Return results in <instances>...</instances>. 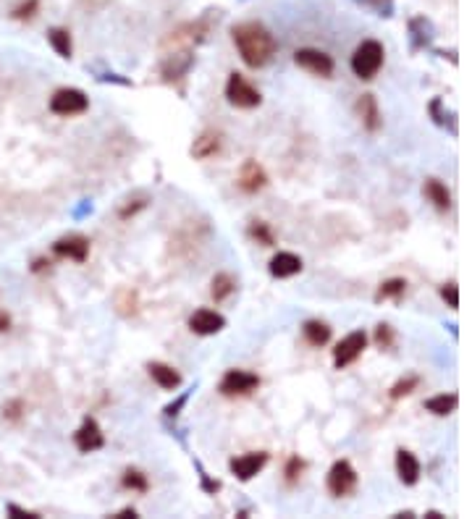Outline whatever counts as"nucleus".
<instances>
[{
    "mask_svg": "<svg viewBox=\"0 0 472 519\" xmlns=\"http://www.w3.org/2000/svg\"><path fill=\"white\" fill-rule=\"evenodd\" d=\"M234 45L239 50L241 61L250 68H262L270 63V58L276 56L278 42L270 35V29L260 21H241L231 29Z\"/></svg>",
    "mask_w": 472,
    "mask_h": 519,
    "instance_id": "obj_1",
    "label": "nucleus"
},
{
    "mask_svg": "<svg viewBox=\"0 0 472 519\" xmlns=\"http://www.w3.org/2000/svg\"><path fill=\"white\" fill-rule=\"evenodd\" d=\"M383 58H386V50L380 45L378 39H365L362 45H357L352 56V71L354 76H360L362 82H370L375 79L383 66Z\"/></svg>",
    "mask_w": 472,
    "mask_h": 519,
    "instance_id": "obj_2",
    "label": "nucleus"
},
{
    "mask_svg": "<svg viewBox=\"0 0 472 519\" xmlns=\"http://www.w3.org/2000/svg\"><path fill=\"white\" fill-rule=\"evenodd\" d=\"M226 100L231 102L234 108L252 111V108H258L260 102H262V94H260V90H255L244 76L234 71V74L229 76V82H226Z\"/></svg>",
    "mask_w": 472,
    "mask_h": 519,
    "instance_id": "obj_3",
    "label": "nucleus"
},
{
    "mask_svg": "<svg viewBox=\"0 0 472 519\" xmlns=\"http://www.w3.org/2000/svg\"><path fill=\"white\" fill-rule=\"evenodd\" d=\"M87 108H90V97L82 90H76V87H61L50 97V111L56 113V116H63V118H68V116H82Z\"/></svg>",
    "mask_w": 472,
    "mask_h": 519,
    "instance_id": "obj_4",
    "label": "nucleus"
},
{
    "mask_svg": "<svg viewBox=\"0 0 472 519\" xmlns=\"http://www.w3.org/2000/svg\"><path fill=\"white\" fill-rule=\"evenodd\" d=\"M357 488V472H354L352 462L339 459L334 462V467L328 470V491L334 499H344V496H352Z\"/></svg>",
    "mask_w": 472,
    "mask_h": 519,
    "instance_id": "obj_5",
    "label": "nucleus"
},
{
    "mask_svg": "<svg viewBox=\"0 0 472 519\" xmlns=\"http://www.w3.org/2000/svg\"><path fill=\"white\" fill-rule=\"evenodd\" d=\"M365 346H368V336H365V331H352L349 336H344L334 349L336 370H344V367H349L352 362L360 360V354L365 352Z\"/></svg>",
    "mask_w": 472,
    "mask_h": 519,
    "instance_id": "obj_6",
    "label": "nucleus"
},
{
    "mask_svg": "<svg viewBox=\"0 0 472 519\" xmlns=\"http://www.w3.org/2000/svg\"><path fill=\"white\" fill-rule=\"evenodd\" d=\"M294 63L299 66V68L310 71V74L323 76V79H328L336 68L334 58L328 56V53H323V50H315V47H302V50H296Z\"/></svg>",
    "mask_w": 472,
    "mask_h": 519,
    "instance_id": "obj_7",
    "label": "nucleus"
},
{
    "mask_svg": "<svg viewBox=\"0 0 472 519\" xmlns=\"http://www.w3.org/2000/svg\"><path fill=\"white\" fill-rule=\"evenodd\" d=\"M258 386H260V378L255 372L229 370L221 378V383H218V391H221L223 396H247L252 391H258Z\"/></svg>",
    "mask_w": 472,
    "mask_h": 519,
    "instance_id": "obj_8",
    "label": "nucleus"
},
{
    "mask_svg": "<svg viewBox=\"0 0 472 519\" xmlns=\"http://www.w3.org/2000/svg\"><path fill=\"white\" fill-rule=\"evenodd\" d=\"M236 186H239L244 195H258L268 186V173L265 168L260 166L258 160H244L239 168V176H236Z\"/></svg>",
    "mask_w": 472,
    "mask_h": 519,
    "instance_id": "obj_9",
    "label": "nucleus"
},
{
    "mask_svg": "<svg viewBox=\"0 0 472 519\" xmlns=\"http://www.w3.org/2000/svg\"><path fill=\"white\" fill-rule=\"evenodd\" d=\"M265 464H268V454H265V451H250V454H241V456H236V459H231V462H229V470H231V475L236 480L247 482L258 472H262Z\"/></svg>",
    "mask_w": 472,
    "mask_h": 519,
    "instance_id": "obj_10",
    "label": "nucleus"
},
{
    "mask_svg": "<svg viewBox=\"0 0 472 519\" xmlns=\"http://www.w3.org/2000/svg\"><path fill=\"white\" fill-rule=\"evenodd\" d=\"M74 444L76 448L82 451V454H92L97 448L105 446V436H102L100 425H97V420L95 417H84L82 427L74 433Z\"/></svg>",
    "mask_w": 472,
    "mask_h": 519,
    "instance_id": "obj_11",
    "label": "nucleus"
},
{
    "mask_svg": "<svg viewBox=\"0 0 472 519\" xmlns=\"http://www.w3.org/2000/svg\"><path fill=\"white\" fill-rule=\"evenodd\" d=\"M205 35H207V24L205 21H192V24H184V27H178L176 32H171L166 37V42H163V47H184V50H189L192 45H197L200 39H205Z\"/></svg>",
    "mask_w": 472,
    "mask_h": 519,
    "instance_id": "obj_12",
    "label": "nucleus"
},
{
    "mask_svg": "<svg viewBox=\"0 0 472 519\" xmlns=\"http://www.w3.org/2000/svg\"><path fill=\"white\" fill-rule=\"evenodd\" d=\"M53 252H56L58 257H68L74 260V262H84L87 255H90V239L82 236V233H68L63 239H58L53 244Z\"/></svg>",
    "mask_w": 472,
    "mask_h": 519,
    "instance_id": "obj_13",
    "label": "nucleus"
},
{
    "mask_svg": "<svg viewBox=\"0 0 472 519\" xmlns=\"http://www.w3.org/2000/svg\"><path fill=\"white\" fill-rule=\"evenodd\" d=\"M189 328L197 336H215L226 328V317L215 310H197L195 315L189 317Z\"/></svg>",
    "mask_w": 472,
    "mask_h": 519,
    "instance_id": "obj_14",
    "label": "nucleus"
},
{
    "mask_svg": "<svg viewBox=\"0 0 472 519\" xmlns=\"http://www.w3.org/2000/svg\"><path fill=\"white\" fill-rule=\"evenodd\" d=\"M268 270L273 279H291L296 273H302V257L294 255V252H278L270 260Z\"/></svg>",
    "mask_w": 472,
    "mask_h": 519,
    "instance_id": "obj_15",
    "label": "nucleus"
},
{
    "mask_svg": "<svg viewBox=\"0 0 472 519\" xmlns=\"http://www.w3.org/2000/svg\"><path fill=\"white\" fill-rule=\"evenodd\" d=\"M192 63H195V56L189 53V50H178V53H171V56H166V61H163V66H160V71H163V79L166 82H174V79H181V76L192 68Z\"/></svg>",
    "mask_w": 472,
    "mask_h": 519,
    "instance_id": "obj_16",
    "label": "nucleus"
},
{
    "mask_svg": "<svg viewBox=\"0 0 472 519\" xmlns=\"http://www.w3.org/2000/svg\"><path fill=\"white\" fill-rule=\"evenodd\" d=\"M357 116H360L362 126L370 131V134H375V131L380 129V123H383V118H380V108H378V100H375V94H360V100H357Z\"/></svg>",
    "mask_w": 472,
    "mask_h": 519,
    "instance_id": "obj_17",
    "label": "nucleus"
},
{
    "mask_svg": "<svg viewBox=\"0 0 472 519\" xmlns=\"http://www.w3.org/2000/svg\"><path fill=\"white\" fill-rule=\"evenodd\" d=\"M221 145H223L221 131H213V129L202 131V134L195 140V145H192V158H197V160L213 158V155L221 152Z\"/></svg>",
    "mask_w": 472,
    "mask_h": 519,
    "instance_id": "obj_18",
    "label": "nucleus"
},
{
    "mask_svg": "<svg viewBox=\"0 0 472 519\" xmlns=\"http://www.w3.org/2000/svg\"><path fill=\"white\" fill-rule=\"evenodd\" d=\"M420 472H423V467L417 462V456L407 448H399L397 451V475L399 480L404 482V485H415L420 480Z\"/></svg>",
    "mask_w": 472,
    "mask_h": 519,
    "instance_id": "obj_19",
    "label": "nucleus"
},
{
    "mask_svg": "<svg viewBox=\"0 0 472 519\" xmlns=\"http://www.w3.org/2000/svg\"><path fill=\"white\" fill-rule=\"evenodd\" d=\"M147 372H150V378L155 380L160 389L174 391V389H178V386H181V372H178L176 367L166 365V362H150Z\"/></svg>",
    "mask_w": 472,
    "mask_h": 519,
    "instance_id": "obj_20",
    "label": "nucleus"
},
{
    "mask_svg": "<svg viewBox=\"0 0 472 519\" xmlns=\"http://www.w3.org/2000/svg\"><path fill=\"white\" fill-rule=\"evenodd\" d=\"M409 35H412V50H423L433 39V24L425 16H415L409 21Z\"/></svg>",
    "mask_w": 472,
    "mask_h": 519,
    "instance_id": "obj_21",
    "label": "nucleus"
},
{
    "mask_svg": "<svg viewBox=\"0 0 472 519\" xmlns=\"http://www.w3.org/2000/svg\"><path fill=\"white\" fill-rule=\"evenodd\" d=\"M302 336L310 346H325L331 341V325L323 323V320H307L302 325Z\"/></svg>",
    "mask_w": 472,
    "mask_h": 519,
    "instance_id": "obj_22",
    "label": "nucleus"
},
{
    "mask_svg": "<svg viewBox=\"0 0 472 519\" xmlns=\"http://www.w3.org/2000/svg\"><path fill=\"white\" fill-rule=\"evenodd\" d=\"M423 192L430 202L438 207V210H449L452 207V192L446 189L444 181H438V178H428L425 186H423Z\"/></svg>",
    "mask_w": 472,
    "mask_h": 519,
    "instance_id": "obj_23",
    "label": "nucleus"
},
{
    "mask_svg": "<svg viewBox=\"0 0 472 519\" xmlns=\"http://www.w3.org/2000/svg\"><path fill=\"white\" fill-rule=\"evenodd\" d=\"M47 42H50V47L56 50L61 58H71V53H74V42H71V32L63 27H53L47 29Z\"/></svg>",
    "mask_w": 472,
    "mask_h": 519,
    "instance_id": "obj_24",
    "label": "nucleus"
},
{
    "mask_svg": "<svg viewBox=\"0 0 472 519\" xmlns=\"http://www.w3.org/2000/svg\"><path fill=\"white\" fill-rule=\"evenodd\" d=\"M456 404H459L456 393H438V396L425 401V409L430 415H435V417H446V415H452L454 409H456Z\"/></svg>",
    "mask_w": 472,
    "mask_h": 519,
    "instance_id": "obj_25",
    "label": "nucleus"
},
{
    "mask_svg": "<svg viewBox=\"0 0 472 519\" xmlns=\"http://www.w3.org/2000/svg\"><path fill=\"white\" fill-rule=\"evenodd\" d=\"M210 286H213L210 288V294H213L215 302H226V299L236 291V279H234L231 273H215V279Z\"/></svg>",
    "mask_w": 472,
    "mask_h": 519,
    "instance_id": "obj_26",
    "label": "nucleus"
},
{
    "mask_svg": "<svg viewBox=\"0 0 472 519\" xmlns=\"http://www.w3.org/2000/svg\"><path fill=\"white\" fill-rule=\"evenodd\" d=\"M404 291H407V281L404 279H389V281H383L380 288L375 291V302H386V299L399 302V299L404 297Z\"/></svg>",
    "mask_w": 472,
    "mask_h": 519,
    "instance_id": "obj_27",
    "label": "nucleus"
},
{
    "mask_svg": "<svg viewBox=\"0 0 472 519\" xmlns=\"http://www.w3.org/2000/svg\"><path fill=\"white\" fill-rule=\"evenodd\" d=\"M121 485H123L126 491L145 493L150 488V480H147V475L142 472V470H137V467H129V470L123 472V477H121Z\"/></svg>",
    "mask_w": 472,
    "mask_h": 519,
    "instance_id": "obj_28",
    "label": "nucleus"
},
{
    "mask_svg": "<svg viewBox=\"0 0 472 519\" xmlns=\"http://www.w3.org/2000/svg\"><path fill=\"white\" fill-rule=\"evenodd\" d=\"M428 111H430V116H433V121L438 123V126H449V131H452V134H456V121H454V113H449V111L444 113V100H441V97H435V100L428 105Z\"/></svg>",
    "mask_w": 472,
    "mask_h": 519,
    "instance_id": "obj_29",
    "label": "nucleus"
},
{
    "mask_svg": "<svg viewBox=\"0 0 472 519\" xmlns=\"http://www.w3.org/2000/svg\"><path fill=\"white\" fill-rule=\"evenodd\" d=\"M247 233H250V239H255L262 247H273L276 244V236H273V231H270V226L265 221H252Z\"/></svg>",
    "mask_w": 472,
    "mask_h": 519,
    "instance_id": "obj_30",
    "label": "nucleus"
},
{
    "mask_svg": "<svg viewBox=\"0 0 472 519\" xmlns=\"http://www.w3.org/2000/svg\"><path fill=\"white\" fill-rule=\"evenodd\" d=\"M116 307H119V312L123 317L129 315H137V291H131V288H121L119 294H116Z\"/></svg>",
    "mask_w": 472,
    "mask_h": 519,
    "instance_id": "obj_31",
    "label": "nucleus"
},
{
    "mask_svg": "<svg viewBox=\"0 0 472 519\" xmlns=\"http://www.w3.org/2000/svg\"><path fill=\"white\" fill-rule=\"evenodd\" d=\"M417 386H420V378H417V375H407V378L397 380V383L391 386L389 396L394 401H397V399H404V396H409V393L417 389Z\"/></svg>",
    "mask_w": 472,
    "mask_h": 519,
    "instance_id": "obj_32",
    "label": "nucleus"
},
{
    "mask_svg": "<svg viewBox=\"0 0 472 519\" xmlns=\"http://www.w3.org/2000/svg\"><path fill=\"white\" fill-rule=\"evenodd\" d=\"M37 11H40V0H24V3H19L16 8L11 11V16L16 21H29V19H35Z\"/></svg>",
    "mask_w": 472,
    "mask_h": 519,
    "instance_id": "obj_33",
    "label": "nucleus"
},
{
    "mask_svg": "<svg viewBox=\"0 0 472 519\" xmlns=\"http://www.w3.org/2000/svg\"><path fill=\"white\" fill-rule=\"evenodd\" d=\"M305 467H307L305 459H299V456H289L286 467H284V475H286V482H289V485H294V482L302 477Z\"/></svg>",
    "mask_w": 472,
    "mask_h": 519,
    "instance_id": "obj_34",
    "label": "nucleus"
},
{
    "mask_svg": "<svg viewBox=\"0 0 472 519\" xmlns=\"http://www.w3.org/2000/svg\"><path fill=\"white\" fill-rule=\"evenodd\" d=\"M354 3H360L365 8L375 11V16H386V19H389L391 13H394V0H354Z\"/></svg>",
    "mask_w": 472,
    "mask_h": 519,
    "instance_id": "obj_35",
    "label": "nucleus"
},
{
    "mask_svg": "<svg viewBox=\"0 0 472 519\" xmlns=\"http://www.w3.org/2000/svg\"><path fill=\"white\" fill-rule=\"evenodd\" d=\"M394 338H397V334H394V328H391L389 323H380L378 328H375V343H378L380 349H391V346H394Z\"/></svg>",
    "mask_w": 472,
    "mask_h": 519,
    "instance_id": "obj_36",
    "label": "nucleus"
},
{
    "mask_svg": "<svg viewBox=\"0 0 472 519\" xmlns=\"http://www.w3.org/2000/svg\"><path fill=\"white\" fill-rule=\"evenodd\" d=\"M441 299H444L452 310H456V307H459V286H456V283H444V286H441Z\"/></svg>",
    "mask_w": 472,
    "mask_h": 519,
    "instance_id": "obj_37",
    "label": "nucleus"
},
{
    "mask_svg": "<svg viewBox=\"0 0 472 519\" xmlns=\"http://www.w3.org/2000/svg\"><path fill=\"white\" fill-rule=\"evenodd\" d=\"M21 409H24V404H21L19 399H16V401H8V404L3 407V417H8L11 422H16V420L21 417Z\"/></svg>",
    "mask_w": 472,
    "mask_h": 519,
    "instance_id": "obj_38",
    "label": "nucleus"
},
{
    "mask_svg": "<svg viewBox=\"0 0 472 519\" xmlns=\"http://www.w3.org/2000/svg\"><path fill=\"white\" fill-rule=\"evenodd\" d=\"M134 202H137V204H126V207H121V210H119V215L123 218V221H126V218H131L134 213H139V210H142V207L147 204V200L142 197V200H134Z\"/></svg>",
    "mask_w": 472,
    "mask_h": 519,
    "instance_id": "obj_39",
    "label": "nucleus"
},
{
    "mask_svg": "<svg viewBox=\"0 0 472 519\" xmlns=\"http://www.w3.org/2000/svg\"><path fill=\"white\" fill-rule=\"evenodd\" d=\"M186 399H189V393H181V396H178V399L174 401V404H168V407L163 409V412H166V417H176L178 409H181V407H184V404H186Z\"/></svg>",
    "mask_w": 472,
    "mask_h": 519,
    "instance_id": "obj_40",
    "label": "nucleus"
},
{
    "mask_svg": "<svg viewBox=\"0 0 472 519\" xmlns=\"http://www.w3.org/2000/svg\"><path fill=\"white\" fill-rule=\"evenodd\" d=\"M6 511H8V514H13V517L40 519V514H35V511H27V509H21V506H16V503H8V506H6Z\"/></svg>",
    "mask_w": 472,
    "mask_h": 519,
    "instance_id": "obj_41",
    "label": "nucleus"
},
{
    "mask_svg": "<svg viewBox=\"0 0 472 519\" xmlns=\"http://www.w3.org/2000/svg\"><path fill=\"white\" fill-rule=\"evenodd\" d=\"M47 268H50V260H45V257L35 260V265H32V270H35V273H42V270H47Z\"/></svg>",
    "mask_w": 472,
    "mask_h": 519,
    "instance_id": "obj_42",
    "label": "nucleus"
},
{
    "mask_svg": "<svg viewBox=\"0 0 472 519\" xmlns=\"http://www.w3.org/2000/svg\"><path fill=\"white\" fill-rule=\"evenodd\" d=\"M8 328H11V317L6 315V312H0V334L8 331Z\"/></svg>",
    "mask_w": 472,
    "mask_h": 519,
    "instance_id": "obj_43",
    "label": "nucleus"
},
{
    "mask_svg": "<svg viewBox=\"0 0 472 519\" xmlns=\"http://www.w3.org/2000/svg\"><path fill=\"white\" fill-rule=\"evenodd\" d=\"M116 517H131V519H134V517H137V509H121Z\"/></svg>",
    "mask_w": 472,
    "mask_h": 519,
    "instance_id": "obj_44",
    "label": "nucleus"
},
{
    "mask_svg": "<svg viewBox=\"0 0 472 519\" xmlns=\"http://www.w3.org/2000/svg\"><path fill=\"white\" fill-rule=\"evenodd\" d=\"M425 517L428 519H444V514H441V511H428Z\"/></svg>",
    "mask_w": 472,
    "mask_h": 519,
    "instance_id": "obj_45",
    "label": "nucleus"
}]
</instances>
